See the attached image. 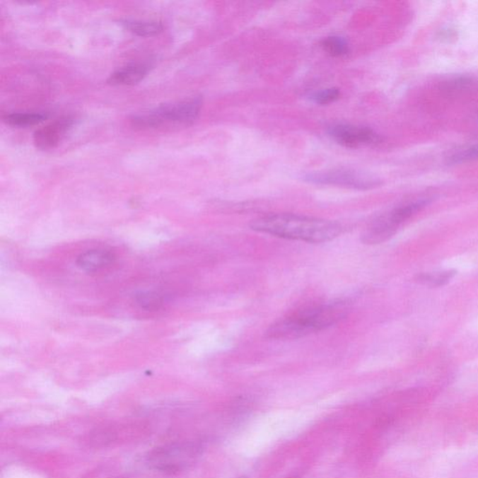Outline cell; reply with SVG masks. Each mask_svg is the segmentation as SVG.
Returning <instances> with one entry per match:
<instances>
[{
  "mask_svg": "<svg viewBox=\"0 0 478 478\" xmlns=\"http://www.w3.org/2000/svg\"><path fill=\"white\" fill-rule=\"evenodd\" d=\"M328 136L337 144L349 148L380 144L381 136L371 128L348 124H335L327 129Z\"/></svg>",
  "mask_w": 478,
  "mask_h": 478,
  "instance_id": "cell-7",
  "label": "cell"
},
{
  "mask_svg": "<svg viewBox=\"0 0 478 478\" xmlns=\"http://www.w3.org/2000/svg\"><path fill=\"white\" fill-rule=\"evenodd\" d=\"M441 89L447 94H462L478 90V78L474 76L456 75L443 81Z\"/></svg>",
  "mask_w": 478,
  "mask_h": 478,
  "instance_id": "cell-11",
  "label": "cell"
},
{
  "mask_svg": "<svg viewBox=\"0 0 478 478\" xmlns=\"http://www.w3.org/2000/svg\"><path fill=\"white\" fill-rule=\"evenodd\" d=\"M351 305L343 300L303 308L274 322L265 332L269 339L293 340L332 327L348 316Z\"/></svg>",
  "mask_w": 478,
  "mask_h": 478,
  "instance_id": "cell-2",
  "label": "cell"
},
{
  "mask_svg": "<svg viewBox=\"0 0 478 478\" xmlns=\"http://www.w3.org/2000/svg\"><path fill=\"white\" fill-rule=\"evenodd\" d=\"M478 160V144L467 146L455 151L447 157V164L450 165L465 164V163Z\"/></svg>",
  "mask_w": 478,
  "mask_h": 478,
  "instance_id": "cell-16",
  "label": "cell"
},
{
  "mask_svg": "<svg viewBox=\"0 0 478 478\" xmlns=\"http://www.w3.org/2000/svg\"><path fill=\"white\" fill-rule=\"evenodd\" d=\"M323 51L332 57H342L349 54L348 40L341 36H329L320 42Z\"/></svg>",
  "mask_w": 478,
  "mask_h": 478,
  "instance_id": "cell-14",
  "label": "cell"
},
{
  "mask_svg": "<svg viewBox=\"0 0 478 478\" xmlns=\"http://www.w3.org/2000/svg\"><path fill=\"white\" fill-rule=\"evenodd\" d=\"M202 105L200 96L163 104L150 112L134 115L131 122L134 127L139 128H158L170 125L188 127L197 119Z\"/></svg>",
  "mask_w": 478,
  "mask_h": 478,
  "instance_id": "cell-3",
  "label": "cell"
},
{
  "mask_svg": "<svg viewBox=\"0 0 478 478\" xmlns=\"http://www.w3.org/2000/svg\"><path fill=\"white\" fill-rule=\"evenodd\" d=\"M456 275V271L448 270L437 274H421L416 278L419 284L427 285L430 287H441L448 284Z\"/></svg>",
  "mask_w": 478,
  "mask_h": 478,
  "instance_id": "cell-17",
  "label": "cell"
},
{
  "mask_svg": "<svg viewBox=\"0 0 478 478\" xmlns=\"http://www.w3.org/2000/svg\"><path fill=\"white\" fill-rule=\"evenodd\" d=\"M136 305L142 310L156 311L160 310L164 304L161 294L154 291H139L135 294Z\"/></svg>",
  "mask_w": 478,
  "mask_h": 478,
  "instance_id": "cell-15",
  "label": "cell"
},
{
  "mask_svg": "<svg viewBox=\"0 0 478 478\" xmlns=\"http://www.w3.org/2000/svg\"><path fill=\"white\" fill-rule=\"evenodd\" d=\"M340 95L339 89L332 87V88L322 89L320 90V91L312 93L308 98L315 104L328 105L338 100Z\"/></svg>",
  "mask_w": 478,
  "mask_h": 478,
  "instance_id": "cell-18",
  "label": "cell"
},
{
  "mask_svg": "<svg viewBox=\"0 0 478 478\" xmlns=\"http://www.w3.org/2000/svg\"><path fill=\"white\" fill-rule=\"evenodd\" d=\"M73 124H74V119L69 116L55 119L54 122L40 128L34 133L35 145L42 151L52 150L57 147L69 131L71 129Z\"/></svg>",
  "mask_w": 478,
  "mask_h": 478,
  "instance_id": "cell-8",
  "label": "cell"
},
{
  "mask_svg": "<svg viewBox=\"0 0 478 478\" xmlns=\"http://www.w3.org/2000/svg\"><path fill=\"white\" fill-rule=\"evenodd\" d=\"M148 69L150 68L146 64H131L113 72L107 78V83L112 86H135L147 76Z\"/></svg>",
  "mask_w": 478,
  "mask_h": 478,
  "instance_id": "cell-10",
  "label": "cell"
},
{
  "mask_svg": "<svg viewBox=\"0 0 478 478\" xmlns=\"http://www.w3.org/2000/svg\"><path fill=\"white\" fill-rule=\"evenodd\" d=\"M122 26L128 31L139 37H151L161 33L162 23L157 21H141V20H124L121 21Z\"/></svg>",
  "mask_w": 478,
  "mask_h": 478,
  "instance_id": "cell-13",
  "label": "cell"
},
{
  "mask_svg": "<svg viewBox=\"0 0 478 478\" xmlns=\"http://www.w3.org/2000/svg\"><path fill=\"white\" fill-rule=\"evenodd\" d=\"M431 202L430 198H419L378 216L370 223L366 231L363 232L361 241L368 245L383 243L396 234L402 223L418 214Z\"/></svg>",
  "mask_w": 478,
  "mask_h": 478,
  "instance_id": "cell-4",
  "label": "cell"
},
{
  "mask_svg": "<svg viewBox=\"0 0 478 478\" xmlns=\"http://www.w3.org/2000/svg\"><path fill=\"white\" fill-rule=\"evenodd\" d=\"M250 227L273 237L315 244L333 240L343 230L335 221L291 214L264 215L255 218Z\"/></svg>",
  "mask_w": 478,
  "mask_h": 478,
  "instance_id": "cell-1",
  "label": "cell"
},
{
  "mask_svg": "<svg viewBox=\"0 0 478 478\" xmlns=\"http://www.w3.org/2000/svg\"><path fill=\"white\" fill-rule=\"evenodd\" d=\"M47 118L48 115L45 113L14 112L3 116L2 121L11 127H28L39 124Z\"/></svg>",
  "mask_w": 478,
  "mask_h": 478,
  "instance_id": "cell-12",
  "label": "cell"
},
{
  "mask_svg": "<svg viewBox=\"0 0 478 478\" xmlns=\"http://www.w3.org/2000/svg\"><path fill=\"white\" fill-rule=\"evenodd\" d=\"M198 448L191 443H180L156 448L148 456L151 468L164 473H176L185 470L194 462Z\"/></svg>",
  "mask_w": 478,
  "mask_h": 478,
  "instance_id": "cell-6",
  "label": "cell"
},
{
  "mask_svg": "<svg viewBox=\"0 0 478 478\" xmlns=\"http://www.w3.org/2000/svg\"><path fill=\"white\" fill-rule=\"evenodd\" d=\"M115 253L104 249L89 250L78 256L77 267L86 273H96L115 263Z\"/></svg>",
  "mask_w": 478,
  "mask_h": 478,
  "instance_id": "cell-9",
  "label": "cell"
},
{
  "mask_svg": "<svg viewBox=\"0 0 478 478\" xmlns=\"http://www.w3.org/2000/svg\"><path fill=\"white\" fill-rule=\"evenodd\" d=\"M303 180L316 185L337 186L354 190H371L383 185L380 179L369 172L351 168H334L311 171L303 175Z\"/></svg>",
  "mask_w": 478,
  "mask_h": 478,
  "instance_id": "cell-5",
  "label": "cell"
}]
</instances>
